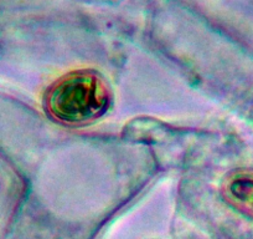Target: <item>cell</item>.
<instances>
[{
    "label": "cell",
    "instance_id": "cell-1",
    "mask_svg": "<svg viewBox=\"0 0 253 239\" xmlns=\"http://www.w3.org/2000/svg\"><path fill=\"white\" fill-rule=\"evenodd\" d=\"M108 104L106 84L89 71H76L62 77L47 95L50 115L67 125H82L97 120L107 111Z\"/></svg>",
    "mask_w": 253,
    "mask_h": 239
}]
</instances>
